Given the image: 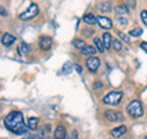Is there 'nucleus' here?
<instances>
[{
    "label": "nucleus",
    "mask_w": 147,
    "mask_h": 139,
    "mask_svg": "<svg viewBox=\"0 0 147 139\" xmlns=\"http://www.w3.org/2000/svg\"><path fill=\"white\" fill-rule=\"evenodd\" d=\"M4 126L9 131L15 134H24L26 132V126L24 123V116L18 111L10 112L4 118Z\"/></svg>",
    "instance_id": "obj_1"
},
{
    "label": "nucleus",
    "mask_w": 147,
    "mask_h": 139,
    "mask_svg": "<svg viewBox=\"0 0 147 139\" xmlns=\"http://www.w3.org/2000/svg\"><path fill=\"white\" fill-rule=\"evenodd\" d=\"M126 111L127 113L131 116L132 118H139L142 116V113H144V110H142V105L139 100H132L130 104L127 105L126 107Z\"/></svg>",
    "instance_id": "obj_2"
},
{
    "label": "nucleus",
    "mask_w": 147,
    "mask_h": 139,
    "mask_svg": "<svg viewBox=\"0 0 147 139\" xmlns=\"http://www.w3.org/2000/svg\"><path fill=\"white\" fill-rule=\"evenodd\" d=\"M121 97H123V92H120V91H112V92H109L108 95H105L103 97V102L105 105L117 106L119 102H120Z\"/></svg>",
    "instance_id": "obj_3"
},
{
    "label": "nucleus",
    "mask_w": 147,
    "mask_h": 139,
    "mask_svg": "<svg viewBox=\"0 0 147 139\" xmlns=\"http://www.w3.org/2000/svg\"><path fill=\"white\" fill-rule=\"evenodd\" d=\"M37 14H38V5L37 4H31L30 7L27 9L26 11H24L22 14H20V18L21 20H31V18H33L34 16H37Z\"/></svg>",
    "instance_id": "obj_4"
},
{
    "label": "nucleus",
    "mask_w": 147,
    "mask_h": 139,
    "mask_svg": "<svg viewBox=\"0 0 147 139\" xmlns=\"http://www.w3.org/2000/svg\"><path fill=\"white\" fill-rule=\"evenodd\" d=\"M99 64H100L99 58L94 57V55H92V57H90L86 61V65H87V68H88L91 72H96V70H97L98 67H99Z\"/></svg>",
    "instance_id": "obj_5"
},
{
    "label": "nucleus",
    "mask_w": 147,
    "mask_h": 139,
    "mask_svg": "<svg viewBox=\"0 0 147 139\" xmlns=\"http://www.w3.org/2000/svg\"><path fill=\"white\" fill-rule=\"evenodd\" d=\"M105 119L109 122H117V121H123L124 117H123V114L121 113H119V112H114V111L112 110H109L105 112Z\"/></svg>",
    "instance_id": "obj_6"
},
{
    "label": "nucleus",
    "mask_w": 147,
    "mask_h": 139,
    "mask_svg": "<svg viewBox=\"0 0 147 139\" xmlns=\"http://www.w3.org/2000/svg\"><path fill=\"white\" fill-rule=\"evenodd\" d=\"M52 43H53V41L49 36H43V37H40V40H39V47L42 50H48L52 47Z\"/></svg>",
    "instance_id": "obj_7"
},
{
    "label": "nucleus",
    "mask_w": 147,
    "mask_h": 139,
    "mask_svg": "<svg viewBox=\"0 0 147 139\" xmlns=\"http://www.w3.org/2000/svg\"><path fill=\"white\" fill-rule=\"evenodd\" d=\"M97 22H98V25L102 27V29L108 30V29L112 27V21H110V18L105 17V16H98L97 17Z\"/></svg>",
    "instance_id": "obj_8"
},
{
    "label": "nucleus",
    "mask_w": 147,
    "mask_h": 139,
    "mask_svg": "<svg viewBox=\"0 0 147 139\" xmlns=\"http://www.w3.org/2000/svg\"><path fill=\"white\" fill-rule=\"evenodd\" d=\"M54 138L55 139H66V129L63 126H58L54 131Z\"/></svg>",
    "instance_id": "obj_9"
},
{
    "label": "nucleus",
    "mask_w": 147,
    "mask_h": 139,
    "mask_svg": "<svg viewBox=\"0 0 147 139\" xmlns=\"http://www.w3.org/2000/svg\"><path fill=\"white\" fill-rule=\"evenodd\" d=\"M15 42H16V37H13L12 35L5 33L3 36V44L6 46V47H10V46H12Z\"/></svg>",
    "instance_id": "obj_10"
},
{
    "label": "nucleus",
    "mask_w": 147,
    "mask_h": 139,
    "mask_svg": "<svg viewBox=\"0 0 147 139\" xmlns=\"http://www.w3.org/2000/svg\"><path fill=\"white\" fill-rule=\"evenodd\" d=\"M125 132H126V127L125 126H118L117 128H114V129L110 131V134H112L114 138H119V137H121Z\"/></svg>",
    "instance_id": "obj_11"
},
{
    "label": "nucleus",
    "mask_w": 147,
    "mask_h": 139,
    "mask_svg": "<svg viewBox=\"0 0 147 139\" xmlns=\"http://www.w3.org/2000/svg\"><path fill=\"white\" fill-rule=\"evenodd\" d=\"M84 21L88 25H94L97 22V17L93 14H86V15H84Z\"/></svg>",
    "instance_id": "obj_12"
},
{
    "label": "nucleus",
    "mask_w": 147,
    "mask_h": 139,
    "mask_svg": "<svg viewBox=\"0 0 147 139\" xmlns=\"http://www.w3.org/2000/svg\"><path fill=\"white\" fill-rule=\"evenodd\" d=\"M96 52H97V50H96V48L93 47V46H86L84 49H81V53H82V54H85V55H91V57H92V55H94Z\"/></svg>",
    "instance_id": "obj_13"
},
{
    "label": "nucleus",
    "mask_w": 147,
    "mask_h": 139,
    "mask_svg": "<svg viewBox=\"0 0 147 139\" xmlns=\"http://www.w3.org/2000/svg\"><path fill=\"white\" fill-rule=\"evenodd\" d=\"M112 36L108 32H105L103 35V43H104V47L105 48H110V46H112Z\"/></svg>",
    "instance_id": "obj_14"
},
{
    "label": "nucleus",
    "mask_w": 147,
    "mask_h": 139,
    "mask_svg": "<svg viewBox=\"0 0 147 139\" xmlns=\"http://www.w3.org/2000/svg\"><path fill=\"white\" fill-rule=\"evenodd\" d=\"M98 9H99V11H102V12H109L110 11V3L102 1L100 4H98Z\"/></svg>",
    "instance_id": "obj_15"
},
{
    "label": "nucleus",
    "mask_w": 147,
    "mask_h": 139,
    "mask_svg": "<svg viewBox=\"0 0 147 139\" xmlns=\"http://www.w3.org/2000/svg\"><path fill=\"white\" fill-rule=\"evenodd\" d=\"M37 126H38V118H36V117H31L28 119V128L30 129H34L37 128Z\"/></svg>",
    "instance_id": "obj_16"
},
{
    "label": "nucleus",
    "mask_w": 147,
    "mask_h": 139,
    "mask_svg": "<svg viewBox=\"0 0 147 139\" xmlns=\"http://www.w3.org/2000/svg\"><path fill=\"white\" fill-rule=\"evenodd\" d=\"M94 44H96V47H97L98 52H100V53H103V52H104V49H105L104 43H103L99 38H94Z\"/></svg>",
    "instance_id": "obj_17"
},
{
    "label": "nucleus",
    "mask_w": 147,
    "mask_h": 139,
    "mask_svg": "<svg viewBox=\"0 0 147 139\" xmlns=\"http://www.w3.org/2000/svg\"><path fill=\"white\" fill-rule=\"evenodd\" d=\"M72 43H74V46H75L76 48H80V49H84L86 47V43H85L84 40H75Z\"/></svg>",
    "instance_id": "obj_18"
},
{
    "label": "nucleus",
    "mask_w": 147,
    "mask_h": 139,
    "mask_svg": "<svg viewBox=\"0 0 147 139\" xmlns=\"http://www.w3.org/2000/svg\"><path fill=\"white\" fill-rule=\"evenodd\" d=\"M112 46H113L114 50H118V52H119V50H121V48H123L121 42H120V41H118V40H113Z\"/></svg>",
    "instance_id": "obj_19"
},
{
    "label": "nucleus",
    "mask_w": 147,
    "mask_h": 139,
    "mask_svg": "<svg viewBox=\"0 0 147 139\" xmlns=\"http://www.w3.org/2000/svg\"><path fill=\"white\" fill-rule=\"evenodd\" d=\"M74 68V65H71V63H69L66 62L65 64H64V67H63V73H65V74H69L71 72V69Z\"/></svg>",
    "instance_id": "obj_20"
},
{
    "label": "nucleus",
    "mask_w": 147,
    "mask_h": 139,
    "mask_svg": "<svg viewBox=\"0 0 147 139\" xmlns=\"http://www.w3.org/2000/svg\"><path fill=\"white\" fill-rule=\"evenodd\" d=\"M141 33H142V30H141V29H139V27H137V29L131 30L130 32H129V35L132 36V37H139Z\"/></svg>",
    "instance_id": "obj_21"
},
{
    "label": "nucleus",
    "mask_w": 147,
    "mask_h": 139,
    "mask_svg": "<svg viewBox=\"0 0 147 139\" xmlns=\"http://www.w3.org/2000/svg\"><path fill=\"white\" fill-rule=\"evenodd\" d=\"M115 11L118 14H126L127 12V9H126L125 5H118V6H115Z\"/></svg>",
    "instance_id": "obj_22"
},
{
    "label": "nucleus",
    "mask_w": 147,
    "mask_h": 139,
    "mask_svg": "<svg viewBox=\"0 0 147 139\" xmlns=\"http://www.w3.org/2000/svg\"><path fill=\"white\" fill-rule=\"evenodd\" d=\"M20 53L21 54H27L28 53V46L26 43H21L20 44Z\"/></svg>",
    "instance_id": "obj_23"
},
{
    "label": "nucleus",
    "mask_w": 147,
    "mask_h": 139,
    "mask_svg": "<svg viewBox=\"0 0 147 139\" xmlns=\"http://www.w3.org/2000/svg\"><path fill=\"white\" fill-rule=\"evenodd\" d=\"M118 35H119V37H120V38H121L125 43H130V38H129L127 35H125L124 32H118Z\"/></svg>",
    "instance_id": "obj_24"
},
{
    "label": "nucleus",
    "mask_w": 147,
    "mask_h": 139,
    "mask_svg": "<svg viewBox=\"0 0 147 139\" xmlns=\"http://www.w3.org/2000/svg\"><path fill=\"white\" fill-rule=\"evenodd\" d=\"M140 16H141V20H142V22H144V24L147 26V11H146V10L141 11Z\"/></svg>",
    "instance_id": "obj_25"
},
{
    "label": "nucleus",
    "mask_w": 147,
    "mask_h": 139,
    "mask_svg": "<svg viewBox=\"0 0 147 139\" xmlns=\"http://www.w3.org/2000/svg\"><path fill=\"white\" fill-rule=\"evenodd\" d=\"M127 5H129V7L130 9H135L136 7V3H135V0H127Z\"/></svg>",
    "instance_id": "obj_26"
},
{
    "label": "nucleus",
    "mask_w": 147,
    "mask_h": 139,
    "mask_svg": "<svg viewBox=\"0 0 147 139\" xmlns=\"http://www.w3.org/2000/svg\"><path fill=\"white\" fill-rule=\"evenodd\" d=\"M118 21H119V24L120 25H124V26L127 25V20L125 17H118Z\"/></svg>",
    "instance_id": "obj_27"
},
{
    "label": "nucleus",
    "mask_w": 147,
    "mask_h": 139,
    "mask_svg": "<svg viewBox=\"0 0 147 139\" xmlns=\"http://www.w3.org/2000/svg\"><path fill=\"white\" fill-rule=\"evenodd\" d=\"M74 69H76V72L79 73V74H81V73H82V68L79 65V64H74Z\"/></svg>",
    "instance_id": "obj_28"
},
{
    "label": "nucleus",
    "mask_w": 147,
    "mask_h": 139,
    "mask_svg": "<svg viewBox=\"0 0 147 139\" xmlns=\"http://www.w3.org/2000/svg\"><path fill=\"white\" fill-rule=\"evenodd\" d=\"M140 47L147 53V42H141V43H140Z\"/></svg>",
    "instance_id": "obj_29"
},
{
    "label": "nucleus",
    "mask_w": 147,
    "mask_h": 139,
    "mask_svg": "<svg viewBox=\"0 0 147 139\" xmlns=\"http://www.w3.org/2000/svg\"><path fill=\"white\" fill-rule=\"evenodd\" d=\"M70 139H77V132L76 131H72L71 132V138Z\"/></svg>",
    "instance_id": "obj_30"
},
{
    "label": "nucleus",
    "mask_w": 147,
    "mask_h": 139,
    "mask_svg": "<svg viewBox=\"0 0 147 139\" xmlns=\"http://www.w3.org/2000/svg\"><path fill=\"white\" fill-rule=\"evenodd\" d=\"M1 16H6V12H5V9L1 6Z\"/></svg>",
    "instance_id": "obj_31"
},
{
    "label": "nucleus",
    "mask_w": 147,
    "mask_h": 139,
    "mask_svg": "<svg viewBox=\"0 0 147 139\" xmlns=\"http://www.w3.org/2000/svg\"><path fill=\"white\" fill-rule=\"evenodd\" d=\"M26 139H39V138H37V137H28V138H26Z\"/></svg>",
    "instance_id": "obj_32"
},
{
    "label": "nucleus",
    "mask_w": 147,
    "mask_h": 139,
    "mask_svg": "<svg viewBox=\"0 0 147 139\" xmlns=\"http://www.w3.org/2000/svg\"><path fill=\"white\" fill-rule=\"evenodd\" d=\"M145 139H147V136H146V137H145Z\"/></svg>",
    "instance_id": "obj_33"
}]
</instances>
